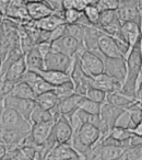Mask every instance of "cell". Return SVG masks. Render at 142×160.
I'll return each instance as SVG.
<instances>
[{"mask_svg": "<svg viewBox=\"0 0 142 160\" xmlns=\"http://www.w3.org/2000/svg\"><path fill=\"white\" fill-rule=\"evenodd\" d=\"M128 72L120 92L137 100L138 80L142 71V36L132 45L127 56Z\"/></svg>", "mask_w": 142, "mask_h": 160, "instance_id": "1", "label": "cell"}, {"mask_svg": "<svg viewBox=\"0 0 142 160\" xmlns=\"http://www.w3.org/2000/svg\"><path fill=\"white\" fill-rule=\"evenodd\" d=\"M102 133L100 128L90 123H79L73 132L70 144L82 156L87 157L91 149L101 140Z\"/></svg>", "mask_w": 142, "mask_h": 160, "instance_id": "2", "label": "cell"}, {"mask_svg": "<svg viewBox=\"0 0 142 160\" xmlns=\"http://www.w3.org/2000/svg\"><path fill=\"white\" fill-rule=\"evenodd\" d=\"M70 76L74 83V87H76V93L87 96L88 90L91 87H93L94 77L90 76L83 69L79 53L76 54L73 57V65H72V68L70 70Z\"/></svg>", "mask_w": 142, "mask_h": 160, "instance_id": "3", "label": "cell"}, {"mask_svg": "<svg viewBox=\"0 0 142 160\" xmlns=\"http://www.w3.org/2000/svg\"><path fill=\"white\" fill-rule=\"evenodd\" d=\"M1 128L29 133L32 129V123L16 109L7 107L1 112Z\"/></svg>", "mask_w": 142, "mask_h": 160, "instance_id": "4", "label": "cell"}, {"mask_svg": "<svg viewBox=\"0 0 142 160\" xmlns=\"http://www.w3.org/2000/svg\"><path fill=\"white\" fill-rule=\"evenodd\" d=\"M126 147L109 142H97L87 155L85 159L91 160H113L119 159Z\"/></svg>", "mask_w": 142, "mask_h": 160, "instance_id": "5", "label": "cell"}, {"mask_svg": "<svg viewBox=\"0 0 142 160\" xmlns=\"http://www.w3.org/2000/svg\"><path fill=\"white\" fill-rule=\"evenodd\" d=\"M79 54H80V59L83 69L90 76L96 77L104 72V56L101 53L90 51V49H84Z\"/></svg>", "mask_w": 142, "mask_h": 160, "instance_id": "6", "label": "cell"}, {"mask_svg": "<svg viewBox=\"0 0 142 160\" xmlns=\"http://www.w3.org/2000/svg\"><path fill=\"white\" fill-rule=\"evenodd\" d=\"M72 65H73V57H70L62 52L51 49L45 56V69H56L70 73Z\"/></svg>", "mask_w": 142, "mask_h": 160, "instance_id": "7", "label": "cell"}, {"mask_svg": "<svg viewBox=\"0 0 142 160\" xmlns=\"http://www.w3.org/2000/svg\"><path fill=\"white\" fill-rule=\"evenodd\" d=\"M104 72L116 78L122 83L125 82L128 72L126 57H106L104 56Z\"/></svg>", "mask_w": 142, "mask_h": 160, "instance_id": "8", "label": "cell"}, {"mask_svg": "<svg viewBox=\"0 0 142 160\" xmlns=\"http://www.w3.org/2000/svg\"><path fill=\"white\" fill-rule=\"evenodd\" d=\"M53 49L59 51L67 54L70 57H74V55L78 53H81L84 49V44L78 41L77 38H72L70 35H64L58 40L53 42Z\"/></svg>", "mask_w": 142, "mask_h": 160, "instance_id": "9", "label": "cell"}, {"mask_svg": "<svg viewBox=\"0 0 142 160\" xmlns=\"http://www.w3.org/2000/svg\"><path fill=\"white\" fill-rule=\"evenodd\" d=\"M82 94L74 93L72 96L68 97V98L59 100L58 104L51 111L57 112L61 115H66L71 122L73 123V118L76 115V112L80 109V102L82 100Z\"/></svg>", "mask_w": 142, "mask_h": 160, "instance_id": "10", "label": "cell"}, {"mask_svg": "<svg viewBox=\"0 0 142 160\" xmlns=\"http://www.w3.org/2000/svg\"><path fill=\"white\" fill-rule=\"evenodd\" d=\"M10 107L16 109L19 113H21L27 121L31 122V115L34 109L37 107V101L34 99H22L16 97H6V108Z\"/></svg>", "mask_w": 142, "mask_h": 160, "instance_id": "11", "label": "cell"}, {"mask_svg": "<svg viewBox=\"0 0 142 160\" xmlns=\"http://www.w3.org/2000/svg\"><path fill=\"white\" fill-rule=\"evenodd\" d=\"M53 132L57 142H70L74 129L72 127V122L66 115H60L54 124Z\"/></svg>", "mask_w": 142, "mask_h": 160, "instance_id": "12", "label": "cell"}, {"mask_svg": "<svg viewBox=\"0 0 142 160\" xmlns=\"http://www.w3.org/2000/svg\"><path fill=\"white\" fill-rule=\"evenodd\" d=\"M82 156L73 148L70 142H58L51 151L48 153L46 159L49 160H64V159H80Z\"/></svg>", "mask_w": 142, "mask_h": 160, "instance_id": "13", "label": "cell"}, {"mask_svg": "<svg viewBox=\"0 0 142 160\" xmlns=\"http://www.w3.org/2000/svg\"><path fill=\"white\" fill-rule=\"evenodd\" d=\"M23 81H26L30 86L34 89V91L36 92V94H42L44 92L50 91L54 90V87L51 83H49L47 80H45L37 71L35 70H31V69H27L26 72L24 73L22 78Z\"/></svg>", "mask_w": 142, "mask_h": 160, "instance_id": "14", "label": "cell"}, {"mask_svg": "<svg viewBox=\"0 0 142 160\" xmlns=\"http://www.w3.org/2000/svg\"><path fill=\"white\" fill-rule=\"evenodd\" d=\"M127 113V109L120 107H116L108 102L103 103L102 109H101V118L104 120V122L107 124L109 131L114 128L117 125V122L124 114Z\"/></svg>", "mask_w": 142, "mask_h": 160, "instance_id": "15", "label": "cell"}, {"mask_svg": "<svg viewBox=\"0 0 142 160\" xmlns=\"http://www.w3.org/2000/svg\"><path fill=\"white\" fill-rule=\"evenodd\" d=\"M98 47H100V52L103 56H106V57H126L122 55L120 49L118 48L114 38L104 33L103 31L101 33L100 40H98Z\"/></svg>", "mask_w": 142, "mask_h": 160, "instance_id": "16", "label": "cell"}, {"mask_svg": "<svg viewBox=\"0 0 142 160\" xmlns=\"http://www.w3.org/2000/svg\"><path fill=\"white\" fill-rule=\"evenodd\" d=\"M124 83L121 81H119L116 78L111 77V76L107 75L106 72H103L101 75L94 77L93 80V87L100 88V89L106 91L107 93L109 92H115V91H120L122 88Z\"/></svg>", "mask_w": 142, "mask_h": 160, "instance_id": "17", "label": "cell"}, {"mask_svg": "<svg viewBox=\"0 0 142 160\" xmlns=\"http://www.w3.org/2000/svg\"><path fill=\"white\" fill-rule=\"evenodd\" d=\"M5 17L14 21L31 20L29 11H27L26 1L25 0H11Z\"/></svg>", "mask_w": 142, "mask_h": 160, "instance_id": "18", "label": "cell"}, {"mask_svg": "<svg viewBox=\"0 0 142 160\" xmlns=\"http://www.w3.org/2000/svg\"><path fill=\"white\" fill-rule=\"evenodd\" d=\"M27 11H29L30 18L32 20H40L45 17L55 13V10L44 0L42 1H33V2H26Z\"/></svg>", "mask_w": 142, "mask_h": 160, "instance_id": "19", "label": "cell"}, {"mask_svg": "<svg viewBox=\"0 0 142 160\" xmlns=\"http://www.w3.org/2000/svg\"><path fill=\"white\" fill-rule=\"evenodd\" d=\"M55 121H49V122H40L32 124L31 135L33 139L35 140L36 145H42L45 140L48 138L53 131Z\"/></svg>", "mask_w": 142, "mask_h": 160, "instance_id": "20", "label": "cell"}, {"mask_svg": "<svg viewBox=\"0 0 142 160\" xmlns=\"http://www.w3.org/2000/svg\"><path fill=\"white\" fill-rule=\"evenodd\" d=\"M26 60H25V55H23L21 58H19L18 60H16V62L10 65L8 70L6 71V73L1 78H6V79L12 80L14 82H19V81L22 80L23 76L26 72Z\"/></svg>", "mask_w": 142, "mask_h": 160, "instance_id": "21", "label": "cell"}, {"mask_svg": "<svg viewBox=\"0 0 142 160\" xmlns=\"http://www.w3.org/2000/svg\"><path fill=\"white\" fill-rule=\"evenodd\" d=\"M37 72L49 83H51L54 87H57V86L62 85L67 81L72 80L70 73L67 71L56 70V69H42V70H38Z\"/></svg>", "mask_w": 142, "mask_h": 160, "instance_id": "22", "label": "cell"}, {"mask_svg": "<svg viewBox=\"0 0 142 160\" xmlns=\"http://www.w3.org/2000/svg\"><path fill=\"white\" fill-rule=\"evenodd\" d=\"M24 55H25V60H26L27 69H31V70H35V71L45 69V58L36 45L32 46Z\"/></svg>", "mask_w": 142, "mask_h": 160, "instance_id": "23", "label": "cell"}, {"mask_svg": "<svg viewBox=\"0 0 142 160\" xmlns=\"http://www.w3.org/2000/svg\"><path fill=\"white\" fill-rule=\"evenodd\" d=\"M101 33H102V30L98 27H94V25L85 27V35L84 40H83V44H84L85 48L101 53L100 47H98V40H100Z\"/></svg>", "mask_w": 142, "mask_h": 160, "instance_id": "24", "label": "cell"}, {"mask_svg": "<svg viewBox=\"0 0 142 160\" xmlns=\"http://www.w3.org/2000/svg\"><path fill=\"white\" fill-rule=\"evenodd\" d=\"M122 34L132 47V45L142 36V24L135 21H126L122 23Z\"/></svg>", "mask_w": 142, "mask_h": 160, "instance_id": "25", "label": "cell"}, {"mask_svg": "<svg viewBox=\"0 0 142 160\" xmlns=\"http://www.w3.org/2000/svg\"><path fill=\"white\" fill-rule=\"evenodd\" d=\"M9 96L16 97V98H22V99H34L35 100L37 94L34 91V89L26 82V81H19L16 83L12 91L10 92Z\"/></svg>", "mask_w": 142, "mask_h": 160, "instance_id": "26", "label": "cell"}, {"mask_svg": "<svg viewBox=\"0 0 142 160\" xmlns=\"http://www.w3.org/2000/svg\"><path fill=\"white\" fill-rule=\"evenodd\" d=\"M135 101H137L135 99L129 98V97L121 93L120 91L109 92V93H107V98H106V102L111 103L113 105H116V107L125 108V109H128Z\"/></svg>", "mask_w": 142, "mask_h": 160, "instance_id": "27", "label": "cell"}, {"mask_svg": "<svg viewBox=\"0 0 142 160\" xmlns=\"http://www.w3.org/2000/svg\"><path fill=\"white\" fill-rule=\"evenodd\" d=\"M35 100L37 101L38 105H40L42 108L47 110H53L58 104V102H59V99H58L57 94L55 93L54 90L44 92L42 94H38Z\"/></svg>", "mask_w": 142, "mask_h": 160, "instance_id": "28", "label": "cell"}, {"mask_svg": "<svg viewBox=\"0 0 142 160\" xmlns=\"http://www.w3.org/2000/svg\"><path fill=\"white\" fill-rule=\"evenodd\" d=\"M127 113L129 114V121L126 126L132 129L135 125L139 124L142 121V107L140 104V101L137 100L132 105H130L127 109Z\"/></svg>", "mask_w": 142, "mask_h": 160, "instance_id": "29", "label": "cell"}, {"mask_svg": "<svg viewBox=\"0 0 142 160\" xmlns=\"http://www.w3.org/2000/svg\"><path fill=\"white\" fill-rule=\"evenodd\" d=\"M49 121H55L54 114L51 110H47L42 108L37 104V107L34 109L33 113L31 115V123H40V122H49Z\"/></svg>", "mask_w": 142, "mask_h": 160, "instance_id": "30", "label": "cell"}, {"mask_svg": "<svg viewBox=\"0 0 142 160\" xmlns=\"http://www.w3.org/2000/svg\"><path fill=\"white\" fill-rule=\"evenodd\" d=\"M120 160H142V144L126 147L119 158Z\"/></svg>", "mask_w": 142, "mask_h": 160, "instance_id": "31", "label": "cell"}, {"mask_svg": "<svg viewBox=\"0 0 142 160\" xmlns=\"http://www.w3.org/2000/svg\"><path fill=\"white\" fill-rule=\"evenodd\" d=\"M64 35H70L83 43L85 35V25H82L80 23H67Z\"/></svg>", "mask_w": 142, "mask_h": 160, "instance_id": "32", "label": "cell"}, {"mask_svg": "<svg viewBox=\"0 0 142 160\" xmlns=\"http://www.w3.org/2000/svg\"><path fill=\"white\" fill-rule=\"evenodd\" d=\"M54 91L57 94L58 99L62 100V99H66V98H68V97L76 93V87H74L73 81L70 80V81H67V82L62 83V85H59V86H57V87H55Z\"/></svg>", "mask_w": 142, "mask_h": 160, "instance_id": "33", "label": "cell"}, {"mask_svg": "<svg viewBox=\"0 0 142 160\" xmlns=\"http://www.w3.org/2000/svg\"><path fill=\"white\" fill-rule=\"evenodd\" d=\"M104 33L111 35V38H124V34H122V23L119 20V18H117L116 20H114L111 24L106 25L104 28H100Z\"/></svg>", "mask_w": 142, "mask_h": 160, "instance_id": "34", "label": "cell"}, {"mask_svg": "<svg viewBox=\"0 0 142 160\" xmlns=\"http://www.w3.org/2000/svg\"><path fill=\"white\" fill-rule=\"evenodd\" d=\"M103 103L96 102V101L91 100L87 96L82 97V100L80 102V109L89 112L92 114H101V109H102Z\"/></svg>", "mask_w": 142, "mask_h": 160, "instance_id": "35", "label": "cell"}, {"mask_svg": "<svg viewBox=\"0 0 142 160\" xmlns=\"http://www.w3.org/2000/svg\"><path fill=\"white\" fill-rule=\"evenodd\" d=\"M83 12H84L85 17L89 19V21L91 22L92 25H94V27H98L101 11L97 8V6L96 5H88Z\"/></svg>", "mask_w": 142, "mask_h": 160, "instance_id": "36", "label": "cell"}, {"mask_svg": "<svg viewBox=\"0 0 142 160\" xmlns=\"http://www.w3.org/2000/svg\"><path fill=\"white\" fill-rule=\"evenodd\" d=\"M117 18V10H104V11H101L98 28H104L106 25L111 24Z\"/></svg>", "mask_w": 142, "mask_h": 160, "instance_id": "37", "label": "cell"}, {"mask_svg": "<svg viewBox=\"0 0 142 160\" xmlns=\"http://www.w3.org/2000/svg\"><path fill=\"white\" fill-rule=\"evenodd\" d=\"M87 97L91 99V100L96 101V102L105 103L106 102V98H107V92L102 89H100V88L91 87L89 90H88Z\"/></svg>", "mask_w": 142, "mask_h": 160, "instance_id": "38", "label": "cell"}, {"mask_svg": "<svg viewBox=\"0 0 142 160\" xmlns=\"http://www.w3.org/2000/svg\"><path fill=\"white\" fill-rule=\"evenodd\" d=\"M88 5V0H62L64 10L73 9L78 11H84Z\"/></svg>", "mask_w": 142, "mask_h": 160, "instance_id": "39", "label": "cell"}, {"mask_svg": "<svg viewBox=\"0 0 142 160\" xmlns=\"http://www.w3.org/2000/svg\"><path fill=\"white\" fill-rule=\"evenodd\" d=\"M83 11H78L73 9H67L64 11V18L66 23H78Z\"/></svg>", "mask_w": 142, "mask_h": 160, "instance_id": "40", "label": "cell"}, {"mask_svg": "<svg viewBox=\"0 0 142 160\" xmlns=\"http://www.w3.org/2000/svg\"><path fill=\"white\" fill-rule=\"evenodd\" d=\"M120 5V0H98L97 8L100 11L104 10H117Z\"/></svg>", "mask_w": 142, "mask_h": 160, "instance_id": "41", "label": "cell"}, {"mask_svg": "<svg viewBox=\"0 0 142 160\" xmlns=\"http://www.w3.org/2000/svg\"><path fill=\"white\" fill-rule=\"evenodd\" d=\"M16 83L17 82H14L12 80L1 78V86H0V93H1V96H3V97L9 96L10 92L13 89V87L16 86Z\"/></svg>", "mask_w": 142, "mask_h": 160, "instance_id": "42", "label": "cell"}, {"mask_svg": "<svg viewBox=\"0 0 142 160\" xmlns=\"http://www.w3.org/2000/svg\"><path fill=\"white\" fill-rule=\"evenodd\" d=\"M66 25L67 23H62V24L58 25L56 29H54L53 31L50 32V41L54 42V41L58 40L61 36H64L66 34Z\"/></svg>", "mask_w": 142, "mask_h": 160, "instance_id": "43", "label": "cell"}, {"mask_svg": "<svg viewBox=\"0 0 142 160\" xmlns=\"http://www.w3.org/2000/svg\"><path fill=\"white\" fill-rule=\"evenodd\" d=\"M55 10L56 13L64 14V6H62V0H44Z\"/></svg>", "mask_w": 142, "mask_h": 160, "instance_id": "44", "label": "cell"}, {"mask_svg": "<svg viewBox=\"0 0 142 160\" xmlns=\"http://www.w3.org/2000/svg\"><path fill=\"white\" fill-rule=\"evenodd\" d=\"M11 0H0V11H1V17L6 16V12L8 10Z\"/></svg>", "mask_w": 142, "mask_h": 160, "instance_id": "45", "label": "cell"}, {"mask_svg": "<svg viewBox=\"0 0 142 160\" xmlns=\"http://www.w3.org/2000/svg\"><path fill=\"white\" fill-rule=\"evenodd\" d=\"M132 133L135 134V135H138V136H142V121L139 123V124H137L135 127H133L132 129Z\"/></svg>", "mask_w": 142, "mask_h": 160, "instance_id": "46", "label": "cell"}, {"mask_svg": "<svg viewBox=\"0 0 142 160\" xmlns=\"http://www.w3.org/2000/svg\"><path fill=\"white\" fill-rule=\"evenodd\" d=\"M137 100L142 102V80L138 83V90H137Z\"/></svg>", "mask_w": 142, "mask_h": 160, "instance_id": "47", "label": "cell"}, {"mask_svg": "<svg viewBox=\"0 0 142 160\" xmlns=\"http://www.w3.org/2000/svg\"><path fill=\"white\" fill-rule=\"evenodd\" d=\"M26 2H33V1H42V0H25Z\"/></svg>", "mask_w": 142, "mask_h": 160, "instance_id": "48", "label": "cell"}, {"mask_svg": "<svg viewBox=\"0 0 142 160\" xmlns=\"http://www.w3.org/2000/svg\"><path fill=\"white\" fill-rule=\"evenodd\" d=\"M141 76H142V71H141Z\"/></svg>", "mask_w": 142, "mask_h": 160, "instance_id": "49", "label": "cell"}]
</instances>
